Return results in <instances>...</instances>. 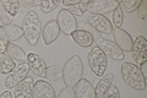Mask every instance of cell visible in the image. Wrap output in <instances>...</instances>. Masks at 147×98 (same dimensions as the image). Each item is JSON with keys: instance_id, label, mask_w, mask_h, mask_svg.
Segmentation results:
<instances>
[{"instance_id": "6da1fadb", "label": "cell", "mask_w": 147, "mask_h": 98, "mask_svg": "<svg viewBox=\"0 0 147 98\" xmlns=\"http://www.w3.org/2000/svg\"><path fill=\"white\" fill-rule=\"evenodd\" d=\"M42 21L39 16L33 10H30L26 14L25 18L22 20V31L26 37L27 42L31 45H36L38 43L39 36L42 34Z\"/></svg>"}, {"instance_id": "7a4b0ae2", "label": "cell", "mask_w": 147, "mask_h": 98, "mask_svg": "<svg viewBox=\"0 0 147 98\" xmlns=\"http://www.w3.org/2000/svg\"><path fill=\"white\" fill-rule=\"evenodd\" d=\"M84 76V64L79 55H75L67 60L63 68V80L65 86L72 88Z\"/></svg>"}, {"instance_id": "3957f363", "label": "cell", "mask_w": 147, "mask_h": 98, "mask_svg": "<svg viewBox=\"0 0 147 98\" xmlns=\"http://www.w3.org/2000/svg\"><path fill=\"white\" fill-rule=\"evenodd\" d=\"M121 77L130 88L136 91H144L146 88V78H144L139 66L135 64L124 63L121 65Z\"/></svg>"}, {"instance_id": "277c9868", "label": "cell", "mask_w": 147, "mask_h": 98, "mask_svg": "<svg viewBox=\"0 0 147 98\" xmlns=\"http://www.w3.org/2000/svg\"><path fill=\"white\" fill-rule=\"evenodd\" d=\"M87 62H88L91 71L97 77H102L105 74V70L108 66V58L98 47L91 49L88 57H87Z\"/></svg>"}, {"instance_id": "5b68a950", "label": "cell", "mask_w": 147, "mask_h": 98, "mask_svg": "<svg viewBox=\"0 0 147 98\" xmlns=\"http://www.w3.org/2000/svg\"><path fill=\"white\" fill-rule=\"evenodd\" d=\"M57 23L59 26V30L66 36H71L74 32L77 30V20L67 9H61L59 10L57 15Z\"/></svg>"}, {"instance_id": "8992f818", "label": "cell", "mask_w": 147, "mask_h": 98, "mask_svg": "<svg viewBox=\"0 0 147 98\" xmlns=\"http://www.w3.org/2000/svg\"><path fill=\"white\" fill-rule=\"evenodd\" d=\"M85 18L93 28L99 32V33L109 34L113 32V25L112 22L105 16L103 15H97V14H92V12H85Z\"/></svg>"}, {"instance_id": "52a82bcc", "label": "cell", "mask_w": 147, "mask_h": 98, "mask_svg": "<svg viewBox=\"0 0 147 98\" xmlns=\"http://www.w3.org/2000/svg\"><path fill=\"white\" fill-rule=\"evenodd\" d=\"M30 66L27 63H21L18 65H15V68L12 69L10 74H7L5 78V87L6 88H15L18 83L22 82L28 75Z\"/></svg>"}, {"instance_id": "ba28073f", "label": "cell", "mask_w": 147, "mask_h": 98, "mask_svg": "<svg viewBox=\"0 0 147 98\" xmlns=\"http://www.w3.org/2000/svg\"><path fill=\"white\" fill-rule=\"evenodd\" d=\"M117 7H119L118 0H93V1H90L87 12L104 16L109 12H113Z\"/></svg>"}, {"instance_id": "9c48e42d", "label": "cell", "mask_w": 147, "mask_h": 98, "mask_svg": "<svg viewBox=\"0 0 147 98\" xmlns=\"http://www.w3.org/2000/svg\"><path fill=\"white\" fill-rule=\"evenodd\" d=\"M96 42H97V47L107 55V58L114 59V60H123L125 58V53L114 42L104 39V38H98Z\"/></svg>"}, {"instance_id": "30bf717a", "label": "cell", "mask_w": 147, "mask_h": 98, "mask_svg": "<svg viewBox=\"0 0 147 98\" xmlns=\"http://www.w3.org/2000/svg\"><path fill=\"white\" fill-rule=\"evenodd\" d=\"M26 63L28 64L30 70L36 76H38L40 78H45V71H47V65L45 62L36 53H30L27 54Z\"/></svg>"}, {"instance_id": "8fae6325", "label": "cell", "mask_w": 147, "mask_h": 98, "mask_svg": "<svg viewBox=\"0 0 147 98\" xmlns=\"http://www.w3.org/2000/svg\"><path fill=\"white\" fill-rule=\"evenodd\" d=\"M32 98H57L54 87L44 80H38L33 83Z\"/></svg>"}, {"instance_id": "7c38bea8", "label": "cell", "mask_w": 147, "mask_h": 98, "mask_svg": "<svg viewBox=\"0 0 147 98\" xmlns=\"http://www.w3.org/2000/svg\"><path fill=\"white\" fill-rule=\"evenodd\" d=\"M131 53L132 58L139 64L147 62V41L145 39L144 36H137L134 39Z\"/></svg>"}, {"instance_id": "4fadbf2b", "label": "cell", "mask_w": 147, "mask_h": 98, "mask_svg": "<svg viewBox=\"0 0 147 98\" xmlns=\"http://www.w3.org/2000/svg\"><path fill=\"white\" fill-rule=\"evenodd\" d=\"M113 36L115 39V43L123 52H131L132 44H134V39L131 38V36L127 33L126 31L121 28H115L113 30Z\"/></svg>"}, {"instance_id": "5bb4252c", "label": "cell", "mask_w": 147, "mask_h": 98, "mask_svg": "<svg viewBox=\"0 0 147 98\" xmlns=\"http://www.w3.org/2000/svg\"><path fill=\"white\" fill-rule=\"evenodd\" d=\"M72 90H74L76 98H96L94 87L87 78H81L72 87Z\"/></svg>"}, {"instance_id": "9a60e30c", "label": "cell", "mask_w": 147, "mask_h": 98, "mask_svg": "<svg viewBox=\"0 0 147 98\" xmlns=\"http://www.w3.org/2000/svg\"><path fill=\"white\" fill-rule=\"evenodd\" d=\"M59 34H60V30H59V26L55 20L49 21L42 30V36H43V41L45 45L53 44L58 39Z\"/></svg>"}, {"instance_id": "2e32d148", "label": "cell", "mask_w": 147, "mask_h": 98, "mask_svg": "<svg viewBox=\"0 0 147 98\" xmlns=\"http://www.w3.org/2000/svg\"><path fill=\"white\" fill-rule=\"evenodd\" d=\"M113 80H114V75L112 72L104 74V75L99 78V81L97 82V85L94 87L96 98H103L105 92L108 91V88L113 85Z\"/></svg>"}, {"instance_id": "e0dca14e", "label": "cell", "mask_w": 147, "mask_h": 98, "mask_svg": "<svg viewBox=\"0 0 147 98\" xmlns=\"http://www.w3.org/2000/svg\"><path fill=\"white\" fill-rule=\"evenodd\" d=\"M74 42L76 44H79L82 48H88L93 43V36H92L91 32L86 31V30H76L74 33L71 34Z\"/></svg>"}, {"instance_id": "ac0fdd59", "label": "cell", "mask_w": 147, "mask_h": 98, "mask_svg": "<svg viewBox=\"0 0 147 98\" xmlns=\"http://www.w3.org/2000/svg\"><path fill=\"white\" fill-rule=\"evenodd\" d=\"M32 90H33V80L27 76L15 87V98H32Z\"/></svg>"}, {"instance_id": "d6986e66", "label": "cell", "mask_w": 147, "mask_h": 98, "mask_svg": "<svg viewBox=\"0 0 147 98\" xmlns=\"http://www.w3.org/2000/svg\"><path fill=\"white\" fill-rule=\"evenodd\" d=\"M3 30L5 32V36H6V39L9 43H13L18 39L22 38L24 36V31H22V27L17 26V25H7V26H3Z\"/></svg>"}, {"instance_id": "ffe728a7", "label": "cell", "mask_w": 147, "mask_h": 98, "mask_svg": "<svg viewBox=\"0 0 147 98\" xmlns=\"http://www.w3.org/2000/svg\"><path fill=\"white\" fill-rule=\"evenodd\" d=\"M5 53H6V55H7V57L10 58V59L17 60V62H20V64H21V63H26V58H27L26 53L24 52V49L20 48V47L16 45V44L9 43Z\"/></svg>"}, {"instance_id": "44dd1931", "label": "cell", "mask_w": 147, "mask_h": 98, "mask_svg": "<svg viewBox=\"0 0 147 98\" xmlns=\"http://www.w3.org/2000/svg\"><path fill=\"white\" fill-rule=\"evenodd\" d=\"M0 4L3 5L4 7V11H6L7 14H10L12 17H15L17 14H18V10H20V0H1Z\"/></svg>"}, {"instance_id": "7402d4cb", "label": "cell", "mask_w": 147, "mask_h": 98, "mask_svg": "<svg viewBox=\"0 0 147 98\" xmlns=\"http://www.w3.org/2000/svg\"><path fill=\"white\" fill-rule=\"evenodd\" d=\"M13 68H15L13 60L9 58L6 54H0V74L7 75L12 71Z\"/></svg>"}, {"instance_id": "603a6c76", "label": "cell", "mask_w": 147, "mask_h": 98, "mask_svg": "<svg viewBox=\"0 0 147 98\" xmlns=\"http://www.w3.org/2000/svg\"><path fill=\"white\" fill-rule=\"evenodd\" d=\"M45 78H48L49 81H58V80H60V78H63V68L60 65L47 66Z\"/></svg>"}, {"instance_id": "cb8c5ba5", "label": "cell", "mask_w": 147, "mask_h": 98, "mask_svg": "<svg viewBox=\"0 0 147 98\" xmlns=\"http://www.w3.org/2000/svg\"><path fill=\"white\" fill-rule=\"evenodd\" d=\"M142 0H123L119 1V7L125 12H132L137 10V7L141 5Z\"/></svg>"}, {"instance_id": "d4e9b609", "label": "cell", "mask_w": 147, "mask_h": 98, "mask_svg": "<svg viewBox=\"0 0 147 98\" xmlns=\"http://www.w3.org/2000/svg\"><path fill=\"white\" fill-rule=\"evenodd\" d=\"M59 4H60L59 0H54V1L53 0H43V1H40L39 7H40V10H42V12L49 14L53 10H55V9L59 6Z\"/></svg>"}, {"instance_id": "484cf974", "label": "cell", "mask_w": 147, "mask_h": 98, "mask_svg": "<svg viewBox=\"0 0 147 98\" xmlns=\"http://www.w3.org/2000/svg\"><path fill=\"white\" fill-rule=\"evenodd\" d=\"M123 20H124V12L120 7H117L113 11V23L115 25V28H121Z\"/></svg>"}, {"instance_id": "4316f807", "label": "cell", "mask_w": 147, "mask_h": 98, "mask_svg": "<svg viewBox=\"0 0 147 98\" xmlns=\"http://www.w3.org/2000/svg\"><path fill=\"white\" fill-rule=\"evenodd\" d=\"M103 98H120V92H119V88L115 85H112L108 91L105 92V95L103 96Z\"/></svg>"}, {"instance_id": "83f0119b", "label": "cell", "mask_w": 147, "mask_h": 98, "mask_svg": "<svg viewBox=\"0 0 147 98\" xmlns=\"http://www.w3.org/2000/svg\"><path fill=\"white\" fill-rule=\"evenodd\" d=\"M0 21H1L3 26H7V25H11V23H12L13 17L10 15V14H7L6 11L1 10V11H0Z\"/></svg>"}, {"instance_id": "f1b7e54d", "label": "cell", "mask_w": 147, "mask_h": 98, "mask_svg": "<svg viewBox=\"0 0 147 98\" xmlns=\"http://www.w3.org/2000/svg\"><path fill=\"white\" fill-rule=\"evenodd\" d=\"M57 98H76L75 97V93H74V90L72 88H69V87H65L59 92V96Z\"/></svg>"}, {"instance_id": "f546056e", "label": "cell", "mask_w": 147, "mask_h": 98, "mask_svg": "<svg viewBox=\"0 0 147 98\" xmlns=\"http://www.w3.org/2000/svg\"><path fill=\"white\" fill-rule=\"evenodd\" d=\"M137 10H139V17L142 18V20H145L147 17V5L145 1H141V5L137 7Z\"/></svg>"}, {"instance_id": "4dcf8cb0", "label": "cell", "mask_w": 147, "mask_h": 98, "mask_svg": "<svg viewBox=\"0 0 147 98\" xmlns=\"http://www.w3.org/2000/svg\"><path fill=\"white\" fill-rule=\"evenodd\" d=\"M88 4H90V1H80L77 7L80 9V11L82 14H85V12H87V10H88Z\"/></svg>"}, {"instance_id": "1f68e13d", "label": "cell", "mask_w": 147, "mask_h": 98, "mask_svg": "<svg viewBox=\"0 0 147 98\" xmlns=\"http://www.w3.org/2000/svg\"><path fill=\"white\" fill-rule=\"evenodd\" d=\"M140 72L142 74V76H144V78H147V62H144L140 64Z\"/></svg>"}, {"instance_id": "d6a6232c", "label": "cell", "mask_w": 147, "mask_h": 98, "mask_svg": "<svg viewBox=\"0 0 147 98\" xmlns=\"http://www.w3.org/2000/svg\"><path fill=\"white\" fill-rule=\"evenodd\" d=\"M80 3V0H64L63 4L65 6H69V7H72V6H77Z\"/></svg>"}, {"instance_id": "836d02e7", "label": "cell", "mask_w": 147, "mask_h": 98, "mask_svg": "<svg viewBox=\"0 0 147 98\" xmlns=\"http://www.w3.org/2000/svg\"><path fill=\"white\" fill-rule=\"evenodd\" d=\"M67 10L70 11V12H71V14H72V15L75 16V17H76V16H82V15H84V14H82V12L80 11V9L77 7V6H72V7H69Z\"/></svg>"}, {"instance_id": "e575fe53", "label": "cell", "mask_w": 147, "mask_h": 98, "mask_svg": "<svg viewBox=\"0 0 147 98\" xmlns=\"http://www.w3.org/2000/svg\"><path fill=\"white\" fill-rule=\"evenodd\" d=\"M24 4L25 5H27V6H36V5H39L40 4V1L39 0H26V1H24Z\"/></svg>"}, {"instance_id": "d590c367", "label": "cell", "mask_w": 147, "mask_h": 98, "mask_svg": "<svg viewBox=\"0 0 147 98\" xmlns=\"http://www.w3.org/2000/svg\"><path fill=\"white\" fill-rule=\"evenodd\" d=\"M0 98H12V95L10 91H4L1 95H0Z\"/></svg>"}]
</instances>
